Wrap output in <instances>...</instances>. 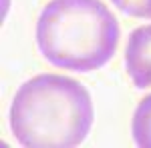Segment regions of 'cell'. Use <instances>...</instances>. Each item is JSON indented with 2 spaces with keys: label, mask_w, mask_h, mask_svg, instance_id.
Listing matches in <instances>:
<instances>
[{
  "label": "cell",
  "mask_w": 151,
  "mask_h": 148,
  "mask_svg": "<svg viewBox=\"0 0 151 148\" xmlns=\"http://www.w3.org/2000/svg\"><path fill=\"white\" fill-rule=\"evenodd\" d=\"M8 120L22 146L70 148L91 132L95 108L79 80L65 74H38L16 90Z\"/></svg>",
  "instance_id": "6da1fadb"
},
{
  "label": "cell",
  "mask_w": 151,
  "mask_h": 148,
  "mask_svg": "<svg viewBox=\"0 0 151 148\" xmlns=\"http://www.w3.org/2000/svg\"><path fill=\"white\" fill-rule=\"evenodd\" d=\"M119 20L101 0H50L36 22V46L48 64L91 72L117 52Z\"/></svg>",
  "instance_id": "7a4b0ae2"
},
{
  "label": "cell",
  "mask_w": 151,
  "mask_h": 148,
  "mask_svg": "<svg viewBox=\"0 0 151 148\" xmlns=\"http://www.w3.org/2000/svg\"><path fill=\"white\" fill-rule=\"evenodd\" d=\"M125 68L137 88L151 86V24L139 26L129 34L125 46Z\"/></svg>",
  "instance_id": "3957f363"
},
{
  "label": "cell",
  "mask_w": 151,
  "mask_h": 148,
  "mask_svg": "<svg viewBox=\"0 0 151 148\" xmlns=\"http://www.w3.org/2000/svg\"><path fill=\"white\" fill-rule=\"evenodd\" d=\"M131 132L137 146L151 148V94L141 98L131 120Z\"/></svg>",
  "instance_id": "277c9868"
},
{
  "label": "cell",
  "mask_w": 151,
  "mask_h": 148,
  "mask_svg": "<svg viewBox=\"0 0 151 148\" xmlns=\"http://www.w3.org/2000/svg\"><path fill=\"white\" fill-rule=\"evenodd\" d=\"M113 6L133 18H151V0H111Z\"/></svg>",
  "instance_id": "5b68a950"
}]
</instances>
